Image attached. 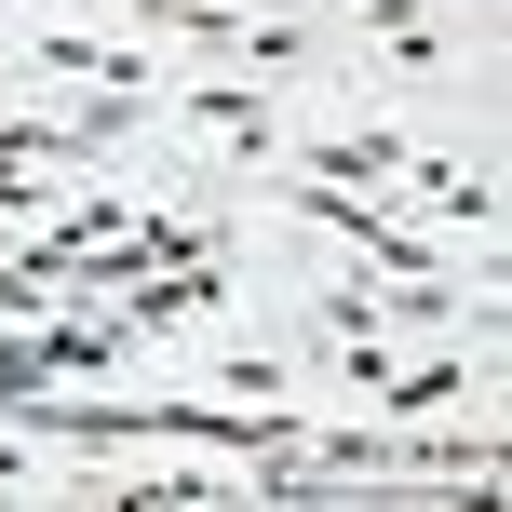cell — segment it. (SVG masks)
<instances>
[{
	"label": "cell",
	"instance_id": "3957f363",
	"mask_svg": "<svg viewBox=\"0 0 512 512\" xmlns=\"http://www.w3.org/2000/svg\"><path fill=\"white\" fill-rule=\"evenodd\" d=\"M391 162H405V135H391V122H351V135H310L297 176H324V189H391Z\"/></svg>",
	"mask_w": 512,
	"mask_h": 512
},
{
	"label": "cell",
	"instance_id": "6da1fadb",
	"mask_svg": "<svg viewBox=\"0 0 512 512\" xmlns=\"http://www.w3.org/2000/svg\"><path fill=\"white\" fill-rule=\"evenodd\" d=\"M189 135H203L230 176H256V162H283V108H270V81H189Z\"/></svg>",
	"mask_w": 512,
	"mask_h": 512
},
{
	"label": "cell",
	"instance_id": "277c9868",
	"mask_svg": "<svg viewBox=\"0 0 512 512\" xmlns=\"http://www.w3.org/2000/svg\"><path fill=\"white\" fill-rule=\"evenodd\" d=\"M378 405H391V418H459V405H472V364H459V351L391 364V378H378Z\"/></svg>",
	"mask_w": 512,
	"mask_h": 512
},
{
	"label": "cell",
	"instance_id": "7a4b0ae2",
	"mask_svg": "<svg viewBox=\"0 0 512 512\" xmlns=\"http://www.w3.org/2000/svg\"><path fill=\"white\" fill-rule=\"evenodd\" d=\"M391 189H405L418 216H445V230H472V243L499 230V189H486V162H459V149H418V135H405V162H391Z\"/></svg>",
	"mask_w": 512,
	"mask_h": 512
},
{
	"label": "cell",
	"instance_id": "5b68a950",
	"mask_svg": "<svg viewBox=\"0 0 512 512\" xmlns=\"http://www.w3.org/2000/svg\"><path fill=\"white\" fill-rule=\"evenodd\" d=\"M216 391H243V405H270V391H283V351H216Z\"/></svg>",
	"mask_w": 512,
	"mask_h": 512
}]
</instances>
